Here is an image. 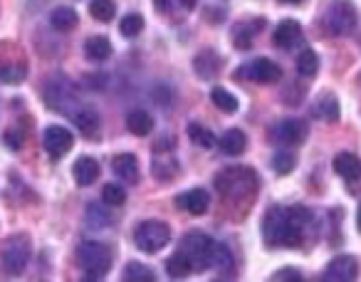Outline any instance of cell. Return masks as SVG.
Returning a JSON list of instances; mask_svg holds the SVG:
<instances>
[{"mask_svg": "<svg viewBox=\"0 0 361 282\" xmlns=\"http://www.w3.org/2000/svg\"><path fill=\"white\" fill-rule=\"evenodd\" d=\"M307 223H310V211L305 208L272 206L262 221V238L270 247H295L300 245Z\"/></svg>", "mask_w": 361, "mask_h": 282, "instance_id": "1", "label": "cell"}, {"mask_svg": "<svg viewBox=\"0 0 361 282\" xmlns=\"http://www.w3.org/2000/svg\"><path fill=\"white\" fill-rule=\"evenodd\" d=\"M77 265L85 272V280H102L111 270V250L104 243L85 240L77 247Z\"/></svg>", "mask_w": 361, "mask_h": 282, "instance_id": "2", "label": "cell"}, {"mask_svg": "<svg viewBox=\"0 0 361 282\" xmlns=\"http://www.w3.org/2000/svg\"><path fill=\"white\" fill-rule=\"evenodd\" d=\"M42 97H45V104L50 106L52 111H60V114H67V116H72L82 106L77 85L62 75L52 77V80L47 82Z\"/></svg>", "mask_w": 361, "mask_h": 282, "instance_id": "3", "label": "cell"}, {"mask_svg": "<svg viewBox=\"0 0 361 282\" xmlns=\"http://www.w3.org/2000/svg\"><path fill=\"white\" fill-rule=\"evenodd\" d=\"M359 23V13H356L351 0H331L326 11L322 13V27L329 35H349Z\"/></svg>", "mask_w": 361, "mask_h": 282, "instance_id": "4", "label": "cell"}, {"mask_svg": "<svg viewBox=\"0 0 361 282\" xmlns=\"http://www.w3.org/2000/svg\"><path fill=\"white\" fill-rule=\"evenodd\" d=\"M180 252L186 255V260L191 262L193 272H203L208 267H213V252H216V240L206 233H188L180 243Z\"/></svg>", "mask_w": 361, "mask_h": 282, "instance_id": "5", "label": "cell"}, {"mask_svg": "<svg viewBox=\"0 0 361 282\" xmlns=\"http://www.w3.org/2000/svg\"><path fill=\"white\" fill-rule=\"evenodd\" d=\"M30 238L27 235H11L6 243H3V250H0V265L8 275H20L23 270L27 267L30 262Z\"/></svg>", "mask_w": 361, "mask_h": 282, "instance_id": "6", "label": "cell"}, {"mask_svg": "<svg viewBox=\"0 0 361 282\" xmlns=\"http://www.w3.org/2000/svg\"><path fill=\"white\" fill-rule=\"evenodd\" d=\"M134 243L141 252H159L171 243V228L164 221H141L134 228Z\"/></svg>", "mask_w": 361, "mask_h": 282, "instance_id": "7", "label": "cell"}, {"mask_svg": "<svg viewBox=\"0 0 361 282\" xmlns=\"http://www.w3.org/2000/svg\"><path fill=\"white\" fill-rule=\"evenodd\" d=\"M216 186L223 196H245L257 188V176L250 168H226L223 173H218Z\"/></svg>", "mask_w": 361, "mask_h": 282, "instance_id": "8", "label": "cell"}, {"mask_svg": "<svg viewBox=\"0 0 361 282\" xmlns=\"http://www.w3.org/2000/svg\"><path fill=\"white\" fill-rule=\"evenodd\" d=\"M235 77H238V80H243V77H245V80L257 82V85H275V82L282 80V70L272 60L257 57V60L243 65L240 70L235 72Z\"/></svg>", "mask_w": 361, "mask_h": 282, "instance_id": "9", "label": "cell"}, {"mask_svg": "<svg viewBox=\"0 0 361 282\" xmlns=\"http://www.w3.org/2000/svg\"><path fill=\"white\" fill-rule=\"evenodd\" d=\"M307 134H310V129H307V124L302 119H282L270 131L272 141L282 144V147H297V144H302L307 139Z\"/></svg>", "mask_w": 361, "mask_h": 282, "instance_id": "10", "label": "cell"}, {"mask_svg": "<svg viewBox=\"0 0 361 282\" xmlns=\"http://www.w3.org/2000/svg\"><path fill=\"white\" fill-rule=\"evenodd\" d=\"M72 144H75V136L65 126H47L45 134H42V147L52 159H62L72 149Z\"/></svg>", "mask_w": 361, "mask_h": 282, "instance_id": "11", "label": "cell"}, {"mask_svg": "<svg viewBox=\"0 0 361 282\" xmlns=\"http://www.w3.org/2000/svg\"><path fill=\"white\" fill-rule=\"evenodd\" d=\"M359 277V260L354 255H339L326 265V282H354Z\"/></svg>", "mask_w": 361, "mask_h": 282, "instance_id": "12", "label": "cell"}, {"mask_svg": "<svg viewBox=\"0 0 361 282\" xmlns=\"http://www.w3.org/2000/svg\"><path fill=\"white\" fill-rule=\"evenodd\" d=\"M272 40H275V45L280 47V50H295V47H300L302 40H305V32H302L300 23L287 18V20H282L280 25L275 27Z\"/></svg>", "mask_w": 361, "mask_h": 282, "instance_id": "13", "label": "cell"}, {"mask_svg": "<svg viewBox=\"0 0 361 282\" xmlns=\"http://www.w3.org/2000/svg\"><path fill=\"white\" fill-rule=\"evenodd\" d=\"M72 176H75L77 186H92L99 178V164L92 157H82L72 166Z\"/></svg>", "mask_w": 361, "mask_h": 282, "instance_id": "14", "label": "cell"}, {"mask_svg": "<svg viewBox=\"0 0 361 282\" xmlns=\"http://www.w3.org/2000/svg\"><path fill=\"white\" fill-rule=\"evenodd\" d=\"M334 171L346 181H359L361 178V159L356 154L341 152L334 157Z\"/></svg>", "mask_w": 361, "mask_h": 282, "instance_id": "15", "label": "cell"}, {"mask_svg": "<svg viewBox=\"0 0 361 282\" xmlns=\"http://www.w3.org/2000/svg\"><path fill=\"white\" fill-rule=\"evenodd\" d=\"M72 121H75L77 129H80L85 136H90V139L99 134V114H97L90 104H82L80 109L72 114Z\"/></svg>", "mask_w": 361, "mask_h": 282, "instance_id": "16", "label": "cell"}, {"mask_svg": "<svg viewBox=\"0 0 361 282\" xmlns=\"http://www.w3.org/2000/svg\"><path fill=\"white\" fill-rule=\"evenodd\" d=\"M208 206H211V196L203 188H193V191L178 196V208H186L193 216H203L208 211Z\"/></svg>", "mask_w": 361, "mask_h": 282, "instance_id": "17", "label": "cell"}, {"mask_svg": "<svg viewBox=\"0 0 361 282\" xmlns=\"http://www.w3.org/2000/svg\"><path fill=\"white\" fill-rule=\"evenodd\" d=\"M111 168H114L116 176L124 178V181H129V183L139 181V161H136L134 154H119V157H114Z\"/></svg>", "mask_w": 361, "mask_h": 282, "instance_id": "18", "label": "cell"}, {"mask_svg": "<svg viewBox=\"0 0 361 282\" xmlns=\"http://www.w3.org/2000/svg\"><path fill=\"white\" fill-rule=\"evenodd\" d=\"M265 27V20H250V23H240V25L233 27V40H235L238 50H247L252 45V37Z\"/></svg>", "mask_w": 361, "mask_h": 282, "instance_id": "19", "label": "cell"}, {"mask_svg": "<svg viewBox=\"0 0 361 282\" xmlns=\"http://www.w3.org/2000/svg\"><path fill=\"white\" fill-rule=\"evenodd\" d=\"M218 144H221L223 154H228V157H240V154L247 149V136L243 134L240 129H231L221 136Z\"/></svg>", "mask_w": 361, "mask_h": 282, "instance_id": "20", "label": "cell"}, {"mask_svg": "<svg viewBox=\"0 0 361 282\" xmlns=\"http://www.w3.org/2000/svg\"><path fill=\"white\" fill-rule=\"evenodd\" d=\"M85 55L90 57L92 62H104L111 57V42L109 37L104 35H94L85 42Z\"/></svg>", "mask_w": 361, "mask_h": 282, "instance_id": "21", "label": "cell"}, {"mask_svg": "<svg viewBox=\"0 0 361 282\" xmlns=\"http://www.w3.org/2000/svg\"><path fill=\"white\" fill-rule=\"evenodd\" d=\"M126 129L136 136H146V134H151V129H154V119H151V114L146 109H134L129 116H126Z\"/></svg>", "mask_w": 361, "mask_h": 282, "instance_id": "22", "label": "cell"}, {"mask_svg": "<svg viewBox=\"0 0 361 282\" xmlns=\"http://www.w3.org/2000/svg\"><path fill=\"white\" fill-rule=\"evenodd\" d=\"M312 114L322 121H336L339 119V102L331 94H322L319 99H317V104L312 106Z\"/></svg>", "mask_w": 361, "mask_h": 282, "instance_id": "23", "label": "cell"}, {"mask_svg": "<svg viewBox=\"0 0 361 282\" xmlns=\"http://www.w3.org/2000/svg\"><path fill=\"white\" fill-rule=\"evenodd\" d=\"M77 20H80V18H77V13L72 11V8H67V6L55 8V11H52V16H50V25L55 27V30H60V32L75 30Z\"/></svg>", "mask_w": 361, "mask_h": 282, "instance_id": "24", "label": "cell"}, {"mask_svg": "<svg viewBox=\"0 0 361 282\" xmlns=\"http://www.w3.org/2000/svg\"><path fill=\"white\" fill-rule=\"evenodd\" d=\"M27 77V65L25 62H8L0 67V82L3 85H20Z\"/></svg>", "mask_w": 361, "mask_h": 282, "instance_id": "25", "label": "cell"}, {"mask_svg": "<svg viewBox=\"0 0 361 282\" xmlns=\"http://www.w3.org/2000/svg\"><path fill=\"white\" fill-rule=\"evenodd\" d=\"M213 267H216L221 275H233V267H235V262H233V255H231V250H228V245H223V243H216V252H213Z\"/></svg>", "mask_w": 361, "mask_h": 282, "instance_id": "26", "label": "cell"}, {"mask_svg": "<svg viewBox=\"0 0 361 282\" xmlns=\"http://www.w3.org/2000/svg\"><path fill=\"white\" fill-rule=\"evenodd\" d=\"M166 272H169L173 280H180V277H186L188 272H193V270H191V262L186 260V255L178 250L169 257V262H166Z\"/></svg>", "mask_w": 361, "mask_h": 282, "instance_id": "27", "label": "cell"}, {"mask_svg": "<svg viewBox=\"0 0 361 282\" xmlns=\"http://www.w3.org/2000/svg\"><path fill=\"white\" fill-rule=\"evenodd\" d=\"M124 280L126 282H154L156 275H154V270H151V267L141 265V262H126Z\"/></svg>", "mask_w": 361, "mask_h": 282, "instance_id": "28", "label": "cell"}, {"mask_svg": "<svg viewBox=\"0 0 361 282\" xmlns=\"http://www.w3.org/2000/svg\"><path fill=\"white\" fill-rule=\"evenodd\" d=\"M317 70H319V57H317V52L302 50L300 57H297V72H300V77H314Z\"/></svg>", "mask_w": 361, "mask_h": 282, "instance_id": "29", "label": "cell"}, {"mask_svg": "<svg viewBox=\"0 0 361 282\" xmlns=\"http://www.w3.org/2000/svg\"><path fill=\"white\" fill-rule=\"evenodd\" d=\"M90 16L99 23H109L116 16L114 0H92L90 3Z\"/></svg>", "mask_w": 361, "mask_h": 282, "instance_id": "30", "label": "cell"}, {"mask_svg": "<svg viewBox=\"0 0 361 282\" xmlns=\"http://www.w3.org/2000/svg\"><path fill=\"white\" fill-rule=\"evenodd\" d=\"M211 99H213V104H216L221 111H226V114L238 111V99L228 90H223V87H216V90L211 92Z\"/></svg>", "mask_w": 361, "mask_h": 282, "instance_id": "31", "label": "cell"}, {"mask_svg": "<svg viewBox=\"0 0 361 282\" xmlns=\"http://www.w3.org/2000/svg\"><path fill=\"white\" fill-rule=\"evenodd\" d=\"M87 226L99 231V228L111 226V216L109 213H104V208L102 206H94V203H92V206H87Z\"/></svg>", "mask_w": 361, "mask_h": 282, "instance_id": "32", "label": "cell"}, {"mask_svg": "<svg viewBox=\"0 0 361 282\" xmlns=\"http://www.w3.org/2000/svg\"><path fill=\"white\" fill-rule=\"evenodd\" d=\"M188 134H191V139L203 149H211L213 144H216V136H213V131L206 129V126H201V124H196V121L188 126Z\"/></svg>", "mask_w": 361, "mask_h": 282, "instance_id": "33", "label": "cell"}, {"mask_svg": "<svg viewBox=\"0 0 361 282\" xmlns=\"http://www.w3.org/2000/svg\"><path fill=\"white\" fill-rule=\"evenodd\" d=\"M119 30H121V35H124V37L141 35V30H144V18H141L139 13L124 16V20H121V25H119Z\"/></svg>", "mask_w": 361, "mask_h": 282, "instance_id": "34", "label": "cell"}, {"mask_svg": "<svg viewBox=\"0 0 361 282\" xmlns=\"http://www.w3.org/2000/svg\"><path fill=\"white\" fill-rule=\"evenodd\" d=\"M102 201H104L106 206H121V203L126 201L124 188L116 186V183H106V186L102 188Z\"/></svg>", "mask_w": 361, "mask_h": 282, "instance_id": "35", "label": "cell"}, {"mask_svg": "<svg viewBox=\"0 0 361 282\" xmlns=\"http://www.w3.org/2000/svg\"><path fill=\"white\" fill-rule=\"evenodd\" d=\"M272 168H275L277 173H290L292 168H295V157H292L290 152L275 154V159H272Z\"/></svg>", "mask_w": 361, "mask_h": 282, "instance_id": "36", "label": "cell"}, {"mask_svg": "<svg viewBox=\"0 0 361 282\" xmlns=\"http://www.w3.org/2000/svg\"><path fill=\"white\" fill-rule=\"evenodd\" d=\"M6 144L11 149H20L23 147V131H6Z\"/></svg>", "mask_w": 361, "mask_h": 282, "instance_id": "37", "label": "cell"}, {"mask_svg": "<svg viewBox=\"0 0 361 282\" xmlns=\"http://www.w3.org/2000/svg\"><path fill=\"white\" fill-rule=\"evenodd\" d=\"M300 277H302L300 272L292 270V267H287V270H277L275 275H272V280L280 282V280H300Z\"/></svg>", "mask_w": 361, "mask_h": 282, "instance_id": "38", "label": "cell"}, {"mask_svg": "<svg viewBox=\"0 0 361 282\" xmlns=\"http://www.w3.org/2000/svg\"><path fill=\"white\" fill-rule=\"evenodd\" d=\"M180 6L186 8V11H193V8H196V0H180Z\"/></svg>", "mask_w": 361, "mask_h": 282, "instance_id": "39", "label": "cell"}, {"mask_svg": "<svg viewBox=\"0 0 361 282\" xmlns=\"http://www.w3.org/2000/svg\"><path fill=\"white\" fill-rule=\"evenodd\" d=\"M280 3H290V6H300L302 0H280Z\"/></svg>", "mask_w": 361, "mask_h": 282, "instance_id": "40", "label": "cell"}, {"mask_svg": "<svg viewBox=\"0 0 361 282\" xmlns=\"http://www.w3.org/2000/svg\"><path fill=\"white\" fill-rule=\"evenodd\" d=\"M356 223H359V231H361V206H359V218H356Z\"/></svg>", "mask_w": 361, "mask_h": 282, "instance_id": "41", "label": "cell"}]
</instances>
